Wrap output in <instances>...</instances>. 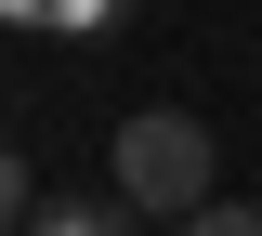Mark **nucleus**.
<instances>
[{"label": "nucleus", "instance_id": "f03ea898", "mask_svg": "<svg viewBox=\"0 0 262 236\" xmlns=\"http://www.w3.org/2000/svg\"><path fill=\"white\" fill-rule=\"evenodd\" d=\"M105 223H118V197H105V210H92V197H66V210H39V236H105Z\"/></svg>", "mask_w": 262, "mask_h": 236}, {"label": "nucleus", "instance_id": "20e7f679", "mask_svg": "<svg viewBox=\"0 0 262 236\" xmlns=\"http://www.w3.org/2000/svg\"><path fill=\"white\" fill-rule=\"evenodd\" d=\"M184 236H262V210H223V197H210V210H196Z\"/></svg>", "mask_w": 262, "mask_h": 236}, {"label": "nucleus", "instance_id": "f257e3e1", "mask_svg": "<svg viewBox=\"0 0 262 236\" xmlns=\"http://www.w3.org/2000/svg\"><path fill=\"white\" fill-rule=\"evenodd\" d=\"M105 197L184 236L196 210H210V132H196L184 105H144V118H118V158H105Z\"/></svg>", "mask_w": 262, "mask_h": 236}, {"label": "nucleus", "instance_id": "7ed1b4c3", "mask_svg": "<svg viewBox=\"0 0 262 236\" xmlns=\"http://www.w3.org/2000/svg\"><path fill=\"white\" fill-rule=\"evenodd\" d=\"M27 223V158H13V144H0V236Z\"/></svg>", "mask_w": 262, "mask_h": 236}]
</instances>
